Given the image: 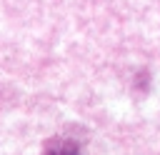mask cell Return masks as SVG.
I'll use <instances>...</instances> for the list:
<instances>
[{
	"instance_id": "6da1fadb",
	"label": "cell",
	"mask_w": 160,
	"mask_h": 155,
	"mask_svg": "<svg viewBox=\"0 0 160 155\" xmlns=\"http://www.w3.org/2000/svg\"><path fill=\"white\" fill-rule=\"evenodd\" d=\"M45 155H80V150H78V145L72 140H55L45 150Z\"/></svg>"
}]
</instances>
